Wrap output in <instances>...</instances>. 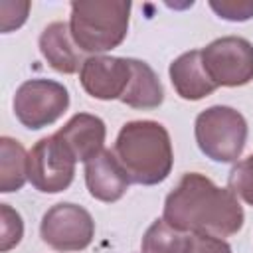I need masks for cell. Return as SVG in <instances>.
<instances>
[{
	"mask_svg": "<svg viewBox=\"0 0 253 253\" xmlns=\"http://www.w3.org/2000/svg\"><path fill=\"white\" fill-rule=\"evenodd\" d=\"M162 219L180 231L221 239L243 227V208L229 190L217 188L204 174L188 172L168 194Z\"/></svg>",
	"mask_w": 253,
	"mask_h": 253,
	"instance_id": "1",
	"label": "cell"
},
{
	"mask_svg": "<svg viewBox=\"0 0 253 253\" xmlns=\"http://www.w3.org/2000/svg\"><path fill=\"white\" fill-rule=\"evenodd\" d=\"M115 156L130 182L154 186L168 178L174 162L168 130L156 121L126 123L115 142Z\"/></svg>",
	"mask_w": 253,
	"mask_h": 253,
	"instance_id": "2",
	"label": "cell"
},
{
	"mask_svg": "<svg viewBox=\"0 0 253 253\" xmlns=\"http://www.w3.org/2000/svg\"><path fill=\"white\" fill-rule=\"evenodd\" d=\"M128 14L130 2L125 0L71 2V38L83 51H109L123 43L128 30Z\"/></svg>",
	"mask_w": 253,
	"mask_h": 253,
	"instance_id": "3",
	"label": "cell"
},
{
	"mask_svg": "<svg viewBox=\"0 0 253 253\" xmlns=\"http://www.w3.org/2000/svg\"><path fill=\"white\" fill-rule=\"evenodd\" d=\"M200 150L215 162H235L247 140L245 117L225 105H215L202 111L194 125Z\"/></svg>",
	"mask_w": 253,
	"mask_h": 253,
	"instance_id": "4",
	"label": "cell"
},
{
	"mask_svg": "<svg viewBox=\"0 0 253 253\" xmlns=\"http://www.w3.org/2000/svg\"><path fill=\"white\" fill-rule=\"evenodd\" d=\"M69 107L67 89L51 79H30L24 81L14 95L16 119L32 128H43L55 123Z\"/></svg>",
	"mask_w": 253,
	"mask_h": 253,
	"instance_id": "5",
	"label": "cell"
},
{
	"mask_svg": "<svg viewBox=\"0 0 253 253\" xmlns=\"http://www.w3.org/2000/svg\"><path fill=\"white\" fill-rule=\"evenodd\" d=\"M202 63L219 87H241L253 79V43L239 36L213 40L202 49Z\"/></svg>",
	"mask_w": 253,
	"mask_h": 253,
	"instance_id": "6",
	"label": "cell"
},
{
	"mask_svg": "<svg viewBox=\"0 0 253 253\" xmlns=\"http://www.w3.org/2000/svg\"><path fill=\"white\" fill-rule=\"evenodd\" d=\"M40 233L55 251H81L93 241L95 221L91 213L77 204H55L43 213Z\"/></svg>",
	"mask_w": 253,
	"mask_h": 253,
	"instance_id": "7",
	"label": "cell"
},
{
	"mask_svg": "<svg viewBox=\"0 0 253 253\" xmlns=\"http://www.w3.org/2000/svg\"><path fill=\"white\" fill-rule=\"evenodd\" d=\"M75 174V158L57 140L55 134L45 136L28 152V180L38 192H63Z\"/></svg>",
	"mask_w": 253,
	"mask_h": 253,
	"instance_id": "8",
	"label": "cell"
},
{
	"mask_svg": "<svg viewBox=\"0 0 253 253\" xmlns=\"http://www.w3.org/2000/svg\"><path fill=\"white\" fill-rule=\"evenodd\" d=\"M83 89L101 101L121 99L130 81L128 57H109L95 55L85 59L79 73Z\"/></svg>",
	"mask_w": 253,
	"mask_h": 253,
	"instance_id": "9",
	"label": "cell"
},
{
	"mask_svg": "<svg viewBox=\"0 0 253 253\" xmlns=\"http://www.w3.org/2000/svg\"><path fill=\"white\" fill-rule=\"evenodd\" d=\"M105 123L89 113L73 115L57 132V140L69 150L75 162H89L103 150L105 142Z\"/></svg>",
	"mask_w": 253,
	"mask_h": 253,
	"instance_id": "10",
	"label": "cell"
},
{
	"mask_svg": "<svg viewBox=\"0 0 253 253\" xmlns=\"http://www.w3.org/2000/svg\"><path fill=\"white\" fill-rule=\"evenodd\" d=\"M85 184L89 194L99 202H117L125 196L130 178L115 152L101 150L85 164Z\"/></svg>",
	"mask_w": 253,
	"mask_h": 253,
	"instance_id": "11",
	"label": "cell"
},
{
	"mask_svg": "<svg viewBox=\"0 0 253 253\" xmlns=\"http://www.w3.org/2000/svg\"><path fill=\"white\" fill-rule=\"evenodd\" d=\"M170 81L176 93L186 101H200L217 89L204 69L202 49H192L176 57L170 63Z\"/></svg>",
	"mask_w": 253,
	"mask_h": 253,
	"instance_id": "12",
	"label": "cell"
},
{
	"mask_svg": "<svg viewBox=\"0 0 253 253\" xmlns=\"http://www.w3.org/2000/svg\"><path fill=\"white\" fill-rule=\"evenodd\" d=\"M77 43L71 38L69 24L65 22H53L49 24L42 36H40V51L45 57V61L59 73H75L79 67H83L81 51L75 47Z\"/></svg>",
	"mask_w": 253,
	"mask_h": 253,
	"instance_id": "13",
	"label": "cell"
},
{
	"mask_svg": "<svg viewBox=\"0 0 253 253\" xmlns=\"http://www.w3.org/2000/svg\"><path fill=\"white\" fill-rule=\"evenodd\" d=\"M130 81L121 101L132 109H156L164 101V91L154 69L140 59H130Z\"/></svg>",
	"mask_w": 253,
	"mask_h": 253,
	"instance_id": "14",
	"label": "cell"
},
{
	"mask_svg": "<svg viewBox=\"0 0 253 253\" xmlns=\"http://www.w3.org/2000/svg\"><path fill=\"white\" fill-rule=\"evenodd\" d=\"M28 180V154L24 146L10 138H0V192H18Z\"/></svg>",
	"mask_w": 253,
	"mask_h": 253,
	"instance_id": "15",
	"label": "cell"
},
{
	"mask_svg": "<svg viewBox=\"0 0 253 253\" xmlns=\"http://www.w3.org/2000/svg\"><path fill=\"white\" fill-rule=\"evenodd\" d=\"M194 235L154 219L142 237V253H192Z\"/></svg>",
	"mask_w": 253,
	"mask_h": 253,
	"instance_id": "16",
	"label": "cell"
},
{
	"mask_svg": "<svg viewBox=\"0 0 253 253\" xmlns=\"http://www.w3.org/2000/svg\"><path fill=\"white\" fill-rule=\"evenodd\" d=\"M227 190L243 202L253 206V154L241 162H237L227 178Z\"/></svg>",
	"mask_w": 253,
	"mask_h": 253,
	"instance_id": "17",
	"label": "cell"
},
{
	"mask_svg": "<svg viewBox=\"0 0 253 253\" xmlns=\"http://www.w3.org/2000/svg\"><path fill=\"white\" fill-rule=\"evenodd\" d=\"M24 235V223L16 210L8 204H0V251L6 253L20 243Z\"/></svg>",
	"mask_w": 253,
	"mask_h": 253,
	"instance_id": "18",
	"label": "cell"
},
{
	"mask_svg": "<svg viewBox=\"0 0 253 253\" xmlns=\"http://www.w3.org/2000/svg\"><path fill=\"white\" fill-rule=\"evenodd\" d=\"M210 8L223 20L229 22H245L253 18V2L251 0H211Z\"/></svg>",
	"mask_w": 253,
	"mask_h": 253,
	"instance_id": "19",
	"label": "cell"
},
{
	"mask_svg": "<svg viewBox=\"0 0 253 253\" xmlns=\"http://www.w3.org/2000/svg\"><path fill=\"white\" fill-rule=\"evenodd\" d=\"M30 12V2H10V0H2L0 2V26L2 32L8 34L16 28H20Z\"/></svg>",
	"mask_w": 253,
	"mask_h": 253,
	"instance_id": "20",
	"label": "cell"
},
{
	"mask_svg": "<svg viewBox=\"0 0 253 253\" xmlns=\"http://www.w3.org/2000/svg\"><path fill=\"white\" fill-rule=\"evenodd\" d=\"M192 235H194L192 253H231V247L219 237L208 233H192Z\"/></svg>",
	"mask_w": 253,
	"mask_h": 253,
	"instance_id": "21",
	"label": "cell"
}]
</instances>
